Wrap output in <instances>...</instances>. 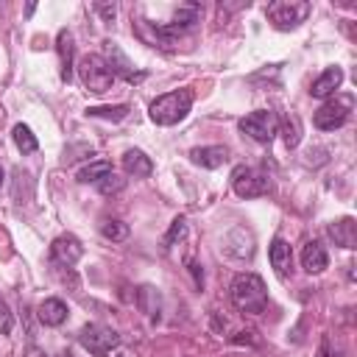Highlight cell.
I'll list each match as a JSON object with an SVG mask.
<instances>
[{
	"instance_id": "14",
	"label": "cell",
	"mask_w": 357,
	"mask_h": 357,
	"mask_svg": "<svg viewBox=\"0 0 357 357\" xmlns=\"http://www.w3.org/2000/svg\"><path fill=\"white\" fill-rule=\"evenodd\" d=\"M226 159H229V151L223 145H204V148H192L190 151V162L198 165V167H206V170L220 167Z\"/></svg>"
},
{
	"instance_id": "17",
	"label": "cell",
	"mask_w": 357,
	"mask_h": 357,
	"mask_svg": "<svg viewBox=\"0 0 357 357\" xmlns=\"http://www.w3.org/2000/svg\"><path fill=\"white\" fill-rule=\"evenodd\" d=\"M56 50H59V59H61V81H73V33L67 28L59 31L56 36Z\"/></svg>"
},
{
	"instance_id": "1",
	"label": "cell",
	"mask_w": 357,
	"mask_h": 357,
	"mask_svg": "<svg viewBox=\"0 0 357 357\" xmlns=\"http://www.w3.org/2000/svg\"><path fill=\"white\" fill-rule=\"evenodd\" d=\"M229 296H231V304L248 315H259L268 307V290H265L262 276H257V273H237L231 279Z\"/></svg>"
},
{
	"instance_id": "2",
	"label": "cell",
	"mask_w": 357,
	"mask_h": 357,
	"mask_svg": "<svg viewBox=\"0 0 357 357\" xmlns=\"http://www.w3.org/2000/svg\"><path fill=\"white\" fill-rule=\"evenodd\" d=\"M192 109V92L190 89H173L159 95L151 106H148V117L156 126H176L181 123Z\"/></svg>"
},
{
	"instance_id": "21",
	"label": "cell",
	"mask_w": 357,
	"mask_h": 357,
	"mask_svg": "<svg viewBox=\"0 0 357 357\" xmlns=\"http://www.w3.org/2000/svg\"><path fill=\"white\" fill-rule=\"evenodd\" d=\"M11 137H14V145H17L22 153H33V151L39 148V142H36L33 131H31L25 123H17V126L11 128Z\"/></svg>"
},
{
	"instance_id": "20",
	"label": "cell",
	"mask_w": 357,
	"mask_h": 357,
	"mask_svg": "<svg viewBox=\"0 0 357 357\" xmlns=\"http://www.w3.org/2000/svg\"><path fill=\"white\" fill-rule=\"evenodd\" d=\"M128 106L120 103V106H89L86 109V117H100V120H112V123H120L128 117Z\"/></svg>"
},
{
	"instance_id": "9",
	"label": "cell",
	"mask_w": 357,
	"mask_h": 357,
	"mask_svg": "<svg viewBox=\"0 0 357 357\" xmlns=\"http://www.w3.org/2000/svg\"><path fill=\"white\" fill-rule=\"evenodd\" d=\"M84 257V245L75 234H59L53 243H50V259L61 268H73L78 259Z\"/></svg>"
},
{
	"instance_id": "12",
	"label": "cell",
	"mask_w": 357,
	"mask_h": 357,
	"mask_svg": "<svg viewBox=\"0 0 357 357\" xmlns=\"http://www.w3.org/2000/svg\"><path fill=\"white\" fill-rule=\"evenodd\" d=\"M326 234L335 240V245H340V248H357V223H354V218H340V220H335V223H329L326 226Z\"/></svg>"
},
{
	"instance_id": "8",
	"label": "cell",
	"mask_w": 357,
	"mask_h": 357,
	"mask_svg": "<svg viewBox=\"0 0 357 357\" xmlns=\"http://www.w3.org/2000/svg\"><path fill=\"white\" fill-rule=\"evenodd\" d=\"M231 190L240 198H259L268 192V176L251 165H237L231 170Z\"/></svg>"
},
{
	"instance_id": "6",
	"label": "cell",
	"mask_w": 357,
	"mask_h": 357,
	"mask_svg": "<svg viewBox=\"0 0 357 357\" xmlns=\"http://www.w3.org/2000/svg\"><path fill=\"white\" fill-rule=\"evenodd\" d=\"M237 126H240V131H243L245 137H251L254 142L268 145V142L276 137V131H279V117H276L271 109H257V112L240 117Z\"/></svg>"
},
{
	"instance_id": "10",
	"label": "cell",
	"mask_w": 357,
	"mask_h": 357,
	"mask_svg": "<svg viewBox=\"0 0 357 357\" xmlns=\"http://www.w3.org/2000/svg\"><path fill=\"white\" fill-rule=\"evenodd\" d=\"M268 259H271L276 276H282V279L290 276V271H293V251H290L287 240L273 237V240H271V248H268Z\"/></svg>"
},
{
	"instance_id": "23",
	"label": "cell",
	"mask_w": 357,
	"mask_h": 357,
	"mask_svg": "<svg viewBox=\"0 0 357 357\" xmlns=\"http://www.w3.org/2000/svg\"><path fill=\"white\" fill-rule=\"evenodd\" d=\"M187 234V218L184 215H178V218H173V223H170V231L165 234V240H162V248L167 251V248H173L176 245V240H181Z\"/></svg>"
},
{
	"instance_id": "19",
	"label": "cell",
	"mask_w": 357,
	"mask_h": 357,
	"mask_svg": "<svg viewBox=\"0 0 357 357\" xmlns=\"http://www.w3.org/2000/svg\"><path fill=\"white\" fill-rule=\"evenodd\" d=\"M112 173V162H106V159H98V162H89V165H84L81 170H78V181L81 184H98L103 176H109Z\"/></svg>"
},
{
	"instance_id": "7",
	"label": "cell",
	"mask_w": 357,
	"mask_h": 357,
	"mask_svg": "<svg viewBox=\"0 0 357 357\" xmlns=\"http://www.w3.org/2000/svg\"><path fill=\"white\" fill-rule=\"evenodd\" d=\"M351 106H354V98H351V95H335L332 100H326V103L312 114L315 128H321V131H335V128H340V126L349 120Z\"/></svg>"
},
{
	"instance_id": "15",
	"label": "cell",
	"mask_w": 357,
	"mask_h": 357,
	"mask_svg": "<svg viewBox=\"0 0 357 357\" xmlns=\"http://www.w3.org/2000/svg\"><path fill=\"white\" fill-rule=\"evenodd\" d=\"M123 170H126L128 176H134V178H145V176H151L153 162H151V156H145L142 151L128 148V151L123 153Z\"/></svg>"
},
{
	"instance_id": "3",
	"label": "cell",
	"mask_w": 357,
	"mask_h": 357,
	"mask_svg": "<svg viewBox=\"0 0 357 357\" xmlns=\"http://www.w3.org/2000/svg\"><path fill=\"white\" fill-rule=\"evenodd\" d=\"M78 81L84 84L86 92H92V95H103V92H109V89L114 86L117 75L112 73V67L106 64L103 56H98V53H86V56L78 61Z\"/></svg>"
},
{
	"instance_id": "18",
	"label": "cell",
	"mask_w": 357,
	"mask_h": 357,
	"mask_svg": "<svg viewBox=\"0 0 357 357\" xmlns=\"http://www.w3.org/2000/svg\"><path fill=\"white\" fill-rule=\"evenodd\" d=\"M137 307L151 318V321H159V312H162V296L153 284H142L137 290Z\"/></svg>"
},
{
	"instance_id": "28",
	"label": "cell",
	"mask_w": 357,
	"mask_h": 357,
	"mask_svg": "<svg viewBox=\"0 0 357 357\" xmlns=\"http://www.w3.org/2000/svg\"><path fill=\"white\" fill-rule=\"evenodd\" d=\"M3 178H6V176H3V167H0V187H3Z\"/></svg>"
},
{
	"instance_id": "25",
	"label": "cell",
	"mask_w": 357,
	"mask_h": 357,
	"mask_svg": "<svg viewBox=\"0 0 357 357\" xmlns=\"http://www.w3.org/2000/svg\"><path fill=\"white\" fill-rule=\"evenodd\" d=\"M126 187V178H120V176H114V173H109V176H103L100 181H98V190L103 192V195H112V192H120Z\"/></svg>"
},
{
	"instance_id": "11",
	"label": "cell",
	"mask_w": 357,
	"mask_h": 357,
	"mask_svg": "<svg viewBox=\"0 0 357 357\" xmlns=\"http://www.w3.org/2000/svg\"><path fill=\"white\" fill-rule=\"evenodd\" d=\"M301 268L307 273H321L329 268V254L318 240H307L301 248Z\"/></svg>"
},
{
	"instance_id": "4",
	"label": "cell",
	"mask_w": 357,
	"mask_h": 357,
	"mask_svg": "<svg viewBox=\"0 0 357 357\" xmlns=\"http://www.w3.org/2000/svg\"><path fill=\"white\" fill-rule=\"evenodd\" d=\"M310 11H312V6L304 3V0H276V3H271L265 8L268 22L276 31H293V28H298L310 17Z\"/></svg>"
},
{
	"instance_id": "13",
	"label": "cell",
	"mask_w": 357,
	"mask_h": 357,
	"mask_svg": "<svg viewBox=\"0 0 357 357\" xmlns=\"http://www.w3.org/2000/svg\"><path fill=\"white\" fill-rule=\"evenodd\" d=\"M340 84H343V70H340V67H326V70L312 81L310 95H312V98H329V95H335V92L340 89Z\"/></svg>"
},
{
	"instance_id": "27",
	"label": "cell",
	"mask_w": 357,
	"mask_h": 357,
	"mask_svg": "<svg viewBox=\"0 0 357 357\" xmlns=\"http://www.w3.org/2000/svg\"><path fill=\"white\" fill-rule=\"evenodd\" d=\"M95 11H98V14H100L106 22H112V20H114V14H117L114 3H112V6H109V3H95Z\"/></svg>"
},
{
	"instance_id": "29",
	"label": "cell",
	"mask_w": 357,
	"mask_h": 357,
	"mask_svg": "<svg viewBox=\"0 0 357 357\" xmlns=\"http://www.w3.org/2000/svg\"><path fill=\"white\" fill-rule=\"evenodd\" d=\"M117 357H126V354H117Z\"/></svg>"
},
{
	"instance_id": "22",
	"label": "cell",
	"mask_w": 357,
	"mask_h": 357,
	"mask_svg": "<svg viewBox=\"0 0 357 357\" xmlns=\"http://www.w3.org/2000/svg\"><path fill=\"white\" fill-rule=\"evenodd\" d=\"M100 234H103L106 240H112V243H123V240L128 237V223H123V220H117V218H109V220L100 223Z\"/></svg>"
},
{
	"instance_id": "26",
	"label": "cell",
	"mask_w": 357,
	"mask_h": 357,
	"mask_svg": "<svg viewBox=\"0 0 357 357\" xmlns=\"http://www.w3.org/2000/svg\"><path fill=\"white\" fill-rule=\"evenodd\" d=\"M11 329H14V315H11L8 304L0 298V335H11Z\"/></svg>"
},
{
	"instance_id": "16",
	"label": "cell",
	"mask_w": 357,
	"mask_h": 357,
	"mask_svg": "<svg viewBox=\"0 0 357 357\" xmlns=\"http://www.w3.org/2000/svg\"><path fill=\"white\" fill-rule=\"evenodd\" d=\"M36 315L45 326H61L67 321V304L61 298H45L39 307H36Z\"/></svg>"
},
{
	"instance_id": "24",
	"label": "cell",
	"mask_w": 357,
	"mask_h": 357,
	"mask_svg": "<svg viewBox=\"0 0 357 357\" xmlns=\"http://www.w3.org/2000/svg\"><path fill=\"white\" fill-rule=\"evenodd\" d=\"M298 142H301V123H298V114H290L284 120V145L296 148Z\"/></svg>"
},
{
	"instance_id": "5",
	"label": "cell",
	"mask_w": 357,
	"mask_h": 357,
	"mask_svg": "<svg viewBox=\"0 0 357 357\" xmlns=\"http://www.w3.org/2000/svg\"><path fill=\"white\" fill-rule=\"evenodd\" d=\"M78 343L92 354V357H109L112 349L120 346V335L106 326V324H86L78 332Z\"/></svg>"
}]
</instances>
